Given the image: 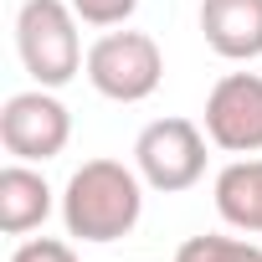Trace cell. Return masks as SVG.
<instances>
[{"label":"cell","mask_w":262,"mask_h":262,"mask_svg":"<svg viewBox=\"0 0 262 262\" xmlns=\"http://www.w3.org/2000/svg\"><path fill=\"white\" fill-rule=\"evenodd\" d=\"M67 139H72V113L52 88H26V93L6 98V108H0V144H6L11 160L47 165L67 149Z\"/></svg>","instance_id":"5b68a950"},{"label":"cell","mask_w":262,"mask_h":262,"mask_svg":"<svg viewBox=\"0 0 262 262\" xmlns=\"http://www.w3.org/2000/svg\"><path fill=\"white\" fill-rule=\"evenodd\" d=\"M201 36L221 62L262 57V0H201Z\"/></svg>","instance_id":"52a82bcc"},{"label":"cell","mask_w":262,"mask_h":262,"mask_svg":"<svg viewBox=\"0 0 262 262\" xmlns=\"http://www.w3.org/2000/svg\"><path fill=\"white\" fill-rule=\"evenodd\" d=\"M206 139L226 155H262V72H226L206 93Z\"/></svg>","instance_id":"8992f818"},{"label":"cell","mask_w":262,"mask_h":262,"mask_svg":"<svg viewBox=\"0 0 262 262\" xmlns=\"http://www.w3.org/2000/svg\"><path fill=\"white\" fill-rule=\"evenodd\" d=\"M144 216V175L118 160H88L62 190V226L77 242H123Z\"/></svg>","instance_id":"6da1fadb"},{"label":"cell","mask_w":262,"mask_h":262,"mask_svg":"<svg viewBox=\"0 0 262 262\" xmlns=\"http://www.w3.org/2000/svg\"><path fill=\"white\" fill-rule=\"evenodd\" d=\"M216 216L231 226V231H247V236H262V160L242 155L231 160L221 175H216Z\"/></svg>","instance_id":"9c48e42d"},{"label":"cell","mask_w":262,"mask_h":262,"mask_svg":"<svg viewBox=\"0 0 262 262\" xmlns=\"http://www.w3.org/2000/svg\"><path fill=\"white\" fill-rule=\"evenodd\" d=\"M82 72H88L93 93H103L108 103H144L165 82V52H160V41L149 31L113 26L88 47Z\"/></svg>","instance_id":"3957f363"},{"label":"cell","mask_w":262,"mask_h":262,"mask_svg":"<svg viewBox=\"0 0 262 262\" xmlns=\"http://www.w3.org/2000/svg\"><path fill=\"white\" fill-rule=\"evenodd\" d=\"M82 16L72 11V0H26L21 16H16V52H21V67L31 72L36 88H67L88 52H82V36H77Z\"/></svg>","instance_id":"7a4b0ae2"},{"label":"cell","mask_w":262,"mask_h":262,"mask_svg":"<svg viewBox=\"0 0 262 262\" xmlns=\"http://www.w3.org/2000/svg\"><path fill=\"white\" fill-rule=\"evenodd\" d=\"M11 262H77V252L67 242H57V236H26L11 252Z\"/></svg>","instance_id":"7c38bea8"},{"label":"cell","mask_w":262,"mask_h":262,"mask_svg":"<svg viewBox=\"0 0 262 262\" xmlns=\"http://www.w3.org/2000/svg\"><path fill=\"white\" fill-rule=\"evenodd\" d=\"M52 185L41 170H31L26 160H11L0 170V231L6 236H26L52 216Z\"/></svg>","instance_id":"ba28073f"},{"label":"cell","mask_w":262,"mask_h":262,"mask_svg":"<svg viewBox=\"0 0 262 262\" xmlns=\"http://www.w3.org/2000/svg\"><path fill=\"white\" fill-rule=\"evenodd\" d=\"M72 11L82 16V26L113 31V26H128V16L139 11V0H72Z\"/></svg>","instance_id":"8fae6325"},{"label":"cell","mask_w":262,"mask_h":262,"mask_svg":"<svg viewBox=\"0 0 262 262\" xmlns=\"http://www.w3.org/2000/svg\"><path fill=\"white\" fill-rule=\"evenodd\" d=\"M206 128L190 118H155L134 139V170L144 175L149 190L180 195L206 175Z\"/></svg>","instance_id":"277c9868"},{"label":"cell","mask_w":262,"mask_h":262,"mask_svg":"<svg viewBox=\"0 0 262 262\" xmlns=\"http://www.w3.org/2000/svg\"><path fill=\"white\" fill-rule=\"evenodd\" d=\"M175 262H262V247L257 242H242V236H190L180 242Z\"/></svg>","instance_id":"30bf717a"}]
</instances>
